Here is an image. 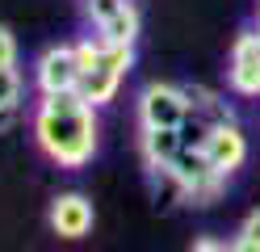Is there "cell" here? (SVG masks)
<instances>
[{
    "label": "cell",
    "mask_w": 260,
    "mask_h": 252,
    "mask_svg": "<svg viewBox=\"0 0 260 252\" xmlns=\"http://www.w3.org/2000/svg\"><path fill=\"white\" fill-rule=\"evenodd\" d=\"M231 252H260V244H256V240H248V235H239V231H235V240H231Z\"/></svg>",
    "instance_id": "cell-16"
},
{
    "label": "cell",
    "mask_w": 260,
    "mask_h": 252,
    "mask_svg": "<svg viewBox=\"0 0 260 252\" xmlns=\"http://www.w3.org/2000/svg\"><path fill=\"white\" fill-rule=\"evenodd\" d=\"M101 30V42H109V46H135V38H139V13H135V5H126L122 13H113L105 25H96Z\"/></svg>",
    "instance_id": "cell-10"
},
{
    "label": "cell",
    "mask_w": 260,
    "mask_h": 252,
    "mask_svg": "<svg viewBox=\"0 0 260 252\" xmlns=\"http://www.w3.org/2000/svg\"><path fill=\"white\" fill-rule=\"evenodd\" d=\"M96 105L76 93H51L34 109V139L42 156H51L59 168H84L96 151Z\"/></svg>",
    "instance_id": "cell-1"
},
{
    "label": "cell",
    "mask_w": 260,
    "mask_h": 252,
    "mask_svg": "<svg viewBox=\"0 0 260 252\" xmlns=\"http://www.w3.org/2000/svg\"><path fill=\"white\" fill-rule=\"evenodd\" d=\"M13 118H17V109H0V130H5V126L13 122Z\"/></svg>",
    "instance_id": "cell-17"
},
{
    "label": "cell",
    "mask_w": 260,
    "mask_h": 252,
    "mask_svg": "<svg viewBox=\"0 0 260 252\" xmlns=\"http://www.w3.org/2000/svg\"><path fill=\"white\" fill-rule=\"evenodd\" d=\"M126 5H130V0H84V13L92 17L96 25H105L109 17H113V13H122Z\"/></svg>",
    "instance_id": "cell-12"
},
{
    "label": "cell",
    "mask_w": 260,
    "mask_h": 252,
    "mask_svg": "<svg viewBox=\"0 0 260 252\" xmlns=\"http://www.w3.org/2000/svg\"><path fill=\"white\" fill-rule=\"evenodd\" d=\"M239 235H248V240H256V244H260V210H252L248 218H243V227H239Z\"/></svg>",
    "instance_id": "cell-15"
},
{
    "label": "cell",
    "mask_w": 260,
    "mask_h": 252,
    "mask_svg": "<svg viewBox=\"0 0 260 252\" xmlns=\"http://www.w3.org/2000/svg\"><path fill=\"white\" fill-rule=\"evenodd\" d=\"M164 173H172L181 198L193 202V206H210V202L222 193V185H226V173H218V168H214L206 143H198V147H181V156H176L172 168H164Z\"/></svg>",
    "instance_id": "cell-2"
},
{
    "label": "cell",
    "mask_w": 260,
    "mask_h": 252,
    "mask_svg": "<svg viewBox=\"0 0 260 252\" xmlns=\"http://www.w3.org/2000/svg\"><path fill=\"white\" fill-rule=\"evenodd\" d=\"M193 114L185 89H176V84H147V89L139 93V122L143 130L151 126H185V118Z\"/></svg>",
    "instance_id": "cell-4"
},
{
    "label": "cell",
    "mask_w": 260,
    "mask_h": 252,
    "mask_svg": "<svg viewBox=\"0 0 260 252\" xmlns=\"http://www.w3.org/2000/svg\"><path fill=\"white\" fill-rule=\"evenodd\" d=\"M34 80H38L42 97H51V93H76L80 80H84L80 59H76V46L63 42V46L42 50V59H38V67H34Z\"/></svg>",
    "instance_id": "cell-5"
},
{
    "label": "cell",
    "mask_w": 260,
    "mask_h": 252,
    "mask_svg": "<svg viewBox=\"0 0 260 252\" xmlns=\"http://www.w3.org/2000/svg\"><path fill=\"white\" fill-rule=\"evenodd\" d=\"M130 59H135L130 46H109L105 42V50L96 55V63L84 72V80H80V97H84L88 105H105V101H113L122 76L130 72Z\"/></svg>",
    "instance_id": "cell-3"
},
{
    "label": "cell",
    "mask_w": 260,
    "mask_h": 252,
    "mask_svg": "<svg viewBox=\"0 0 260 252\" xmlns=\"http://www.w3.org/2000/svg\"><path fill=\"white\" fill-rule=\"evenodd\" d=\"M256 17H260V0H256Z\"/></svg>",
    "instance_id": "cell-18"
},
{
    "label": "cell",
    "mask_w": 260,
    "mask_h": 252,
    "mask_svg": "<svg viewBox=\"0 0 260 252\" xmlns=\"http://www.w3.org/2000/svg\"><path fill=\"white\" fill-rule=\"evenodd\" d=\"M226 84H231L239 97H256L260 93V34H239L235 38Z\"/></svg>",
    "instance_id": "cell-6"
},
{
    "label": "cell",
    "mask_w": 260,
    "mask_h": 252,
    "mask_svg": "<svg viewBox=\"0 0 260 252\" xmlns=\"http://www.w3.org/2000/svg\"><path fill=\"white\" fill-rule=\"evenodd\" d=\"M181 147H185L181 126H151V130H143V160H147V168H155V173L172 168V160L181 156Z\"/></svg>",
    "instance_id": "cell-9"
},
{
    "label": "cell",
    "mask_w": 260,
    "mask_h": 252,
    "mask_svg": "<svg viewBox=\"0 0 260 252\" xmlns=\"http://www.w3.org/2000/svg\"><path fill=\"white\" fill-rule=\"evenodd\" d=\"M13 63H17V38L0 25V67H13Z\"/></svg>",
    "instance_id": "cell-13"
},
{
    "label": "cell",
    "mask_w": 260,
    "mask_h": 252,
    "mask_svg": "<svg viewBox=\"0 0 260 252\" xmlns=\"http://www.w3.org/2000/svg\"><path fill=\"white\" fill-rule=\"evenodd\" d=\"M21 101V76L17 67H0V109H17Z\"/></svg>",
    "instance_id": "cell-11"
},
{
    "label": "cell",
    "mask_w": 260,
    "mask_h": 252,
    "mask_svg": "<svg viewBox=\"0 0 260 252\" xmlns=\"http://www.w3.org/2000/svg\"><path fill=\"white\" fill-rule=\"evenodd\" d=\"M189 252H231V244H218L214 235H202V240H193Z\"/></svg>",
    "instance_id": "cell-14"
},
{
    "label": "cell",
    "mask_w": 260,
    "mask_h": 252,
    "mask_svg": "<svg viewBox=\"0 0 260 252\" xmlns=\"http://www.w3.org/2000/svg\"><path fill=\"white\" fill-rule=\"evenodd\" d=\"M206 151H210V160H214L218 173H235V168L248 160V139H243V130L226 118V122H214L206 130Z\"/></svg>",
    "instance_id": "cell-8"
},
{
    "label": "cell",
    "mask_w": 260,
    "mask_h": 252,
    "mask_svg": "<svg viewBox=\"0 0 260 252\" xmlns=\"http://www.w3.org/2000/svg\"><path fill=\"white\" fill-rule=\"evenodd\" d=\"M92 202L84 193H59L51 202V231L59 240H84L92 231Z\"/></svg>",
    "instance_id": "cell-7"
}]
</instances>
